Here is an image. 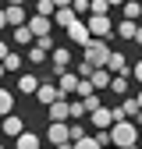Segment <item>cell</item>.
<instances>
[{
    "instance_id": "4316f807",
    "label": "cell",
    "mask_w": 142,
    "mask_h": 149,
    "mask_svg": "<svg viewBox=\"0 0 142 149\" xmlns=\"http://www.w3.org/2000/svg\"><path fill=\"white\" fill-rule=\"evenodd\" d=\"M75 96H78V100H89V96H96V92H93V85H89L85 78H78V85H75Z\"/></svg>"
},
{
    "instance_id": "8fae6325",
    "label": "cell",
    "mask_w": 142,
    "mask_h": 149,
    "mask_svg": "<svg viewBox=\"0 0 142 149\" xmlns=\"http://www.w3.org/2000/svg\"><path fill=\"white\" fill-rule=\"evenodd\" d=\"M103 71H106V74H124V71H128V57H124L121 50H110V57H106Z\"/></svg>"
},
{
    "instance_id": "d6a6232c",
    "label": "cell",
    "mask_w": 142,
    "mask_h": 149,
    "mask_svg": "<svg viewBox=\"0 0 142 149\" xmlns=\"http://www.w3.org/2000/svg\"><path fill=\"white\" fill-rule=\"evenodd\" d=\"M53 149H71V142H68V146H53Z\"/></svg>"
},
{
    "instance_id": "f1b7e54d",
    "label": "cell",
    "mask_w": 142,
    "mask_h": 149,
    "mask_svg": "<svg viewBox=\"0 0 142 149\" xmlns=\"http://www.w3.org/2000/svg\"><path fill=\"white\" fill-rule=\"evenodd\" d=\"M139 14H142L139 4H124V22H139Z\"/></svg>"
},
{
    "instance_id": "6da1fadb",
    "label": "cell",
    "mask_w": 142,
    "mask_h": 149,
    "mask_svg": "<svg viewBox=\"0 0 142 149\" xmlns=\"http://www.w3.org/2000/svg\"><path fill=\"white\" fill-rule=\"evenodd\" d=\"M106 139H110L114 149H132V146L139 142V128H135L132 121H114L110 128H106Z\"/></svg>"
},
{
    "instance_id": "f546056e",
    "label": "cell",
    "mask_w": 142,
    "mask_h": 149,
    "mask_svg": "<svg viewBox=\"0 0 142 149\" xmlns=\"http://www.w3.org/2000/svg\"><path fill=\"white\" fill-rule=\"evenodd\" d=\"M71 149H100V146H96L93 135H85V139H78V142H71Z\"/></svg>"
},
{
    "instance_id": "ac0fdd59",
    "label": "cell",
    "mask_w": 142,
    "mask_h": 149,
    "mask_svg": "<svg viewBox=\"0 0 142 149\" xmlns=\"http://www.w3.org/2000/svg\"><path fill=\"white\" fill-rule=\"evenodd\" d=\"M14 149H43V139L36 135V132H22L14 139Z\"/></svg>"
},
{
    "instance_id": "cb8c5ba5",
    "label": "cell",
    "mask_w": 142,
    "mask_h": 149,
    "mask_svg": "<svg viewBox=\"0 0 142 149\" xmlns=\"http://www.w3.org/2000/svg\"><path fill=\"white\" fill-rule=\"evenodd\" d=\"M22 61H25V57H22V53H18V50H11V53H7V57H4V61H0V68H4V74H7V71H18V68H22Z\"/></svg>"
},
{
    "instance_id": "5bb4252c",
    "label": "cell",
    "mask_w": 142,
    "mask_h": 149,
    "mask_svg": "<svg viewBox=\"0 0 142 149\" xmlns=\"http://www.w3.org/2000/svg\"><path fill=\"white\" fill-rule=\"evenodd\" d=\"M89 121H93V128H96V132H106V128L114 124V117H110V107H96L93 114H89Z\"/></svg>"
},
{
    "instance_id": "d4e9b609",
    "label": "cell",
    "mask_w": 142,
    "mask_h": 149,
    "mask_svg": "<svg viewBox=\"0 0 142 149\" xmlns=\"http://www.w3.org/2000/svg\"><path fill=\"white\" fill-rule=\"evenodd\" d=\"M14 43H18V46H32L36 39H32V32H29L25 25H18V29H14Z\"/></svg>"
},
{
    "instance_id": "603a6c76",
    "label": "cell",
    "mask_w": 142,
    "mask_h": 149,
    "mask_svg": "<svg viewBox=\"0 0 142 149\" xmlns=\"http://www.w3.org/2000/svg\"><path fill=\"white\" fill-rule=\"evenodd\" d=\"M14 114V92L11 89H0V117Z\"/></svg>"
},
{
    "instance_id": "4fadbf2b",
    "label": "cell",
    "mask_w": 142,
    "mask_h": 149,
    "mask_svg": "<svg viewBox=\"0 0 142 149\" xmlns=\"http://www.w3.org/2000/svg\"><path fill=\"white\" fill-rule=\"evenodd\" d=\"M75 85H78V74H75V71H61V74H57V92H61V100H68L71 92H75Z\"/></svg>"
},
{
    "instance_id": "ba28073f",
    "label": "cell",
    "mask_w": 142,
    "mask_h": 149,
    "mask_svg": "<svg viewBox=\"0 0 142 149\" xmlns=\"http://www.w3.org/2000/svg\"><path fill=\"white\" fill-rule=\"evenodd\" d=\"M4 22H7L11 29L25 25V22H29V14H25V4H18V0H14V4H7V7H4Z\"/></svg>"
},
{
    "instance_id": "277c9868",
    "label": "cell",
    "mask_w": 142,
    "mask_h": 149,
    "mask_svg": "<svg viewBox=\"0 0 142 149\" xmlns=\"http://www.w3.org/2000/svg\"><path fill=\"white\" fill-rule=\"evenodd\" d=\"M85 32H89V39H103L106 43V36L114 32V22L106 14H89L85 18Z\"/></svg>"
},
{
    "instance_id": "e0dca14e",
    "label": "cell",
    "mask_w": 142,
    "mask_h": 149,
    "mask_svg": "<svg viewBox=\"0 0 142 149\" xmlns=\"http://www.w3.org/2000/svg\"><path fill=\"white\" fill-rule=\"evenodd\" d=\"M14 89L22 92V96H36V89H39V78H36V74H18Z\"/></svg>"
},
{
    "instance_id": "1f68e13d",
    "label": "cell",
    "mask_w": 142,
    "mask_h": 149,
    "mask_svg": "<svg viewBox=\"0 0 142 149\" xmlns=\"http://www.w3.org/2000/svg\"><path fill=\"white\" fill-rule=\"evenodd\" d=\"M7 29V22H4V7H0V32H4Z\"/></svg>"
},
{
    "instance_id": "52a82bcc",
    "label": "cell",
    "mask_w": 142,
    "mask_h": 149,
    "mask_svg": "<svg viewBox=\"0 0 142 149\" xmlns=\"http://www.w3.org/2000/svg\"><path fill=\"white\" fill-rule=\"evenodd\" d=\"M25 29L32 32V39H46V36L53 32V25H50V18H39V14H32L29 22H25Z\"/></svg>"
},
{
    "instance_id": "484cf974",
    "label": "cell",
    "mask_w": 142,
    "mask_h": 149,
    "mask_svg": "<svg viewBox=\"0 0 142 149\" xmlns=\"http://www.w3.org/2000/svg\"><path fill=\"white\" fill-rule=\"evenodd\" d=\"M53 11H57L53 0H39V4H36V14H39V18H53Z\"/></svg>"
},
{
    "instance_id": "4dcf8cb0",
    "label": "cell",
    "mask_w": 142,
    "mask_h": 149,
    "mask_svg": "<svg viewBox=\"0 0 142 149\" xmlns=\"http://www.w3.org/2000/svg\"><path fill=\"white\" fill-rule=\"evenodd\" d=\"M7 53H11V46H7L4 39H0V61H4V57H7Z\"/></svg>"
},
{
    "instance_id": "e575fe53",
    "label": "cell",
    "mask_w": 142,
    "mask_h": 149,
    "mask_svg": "<svg viewBox=\"0 0 142 149\" xmlns=\"http://www.w3.org/2000/svg\"><path fill=\"white\" fill-rule=\"evenodd\" d=\"M0 149H7V146H4V142H0Z\"/></svg>"
},
{
    "instance_id": "8992f818",
    "label": "cell",
    "mask_w": 142,
    "mask_h": 149,
    "mask_svg": "<svg viewBox=\"0 0 142 149\" xmlns=\"http://www.w3.org/2000/svg\"><path fill=\"white\" fill-rule=\"evenodd\" d=\"M22 132H25V117H22V114H7V117H0V135L18 139Z\"/></svg>"
},
{
    "instance_id": "3957f363",
    "label": "cell",
    "mask_w": 142,
    "mask_h": 149,
    "mask_svg": "<svg viewBox=\"0 0 142 149\" xmlns=\"http://www.w3.org/2000/svg\"><path fill=\"white\" fill-rule=\"evenodd\" d=\"M139 110H142V100H139V96H124L117 107H110V117H114V121H132V124H135Z\"/></svg>"
},
{
    "instance_id": "d6986e66",
    "label": "cell",
    "mask_w": 142,
    "mask_h": 149,
    "mask_svg": "<svg viewBox=\"0 0 142 149\" xmlns=\"http://www.w3.org/2000/svg\"><path fill=\"white\" fill-rule=\"evenodd\" d=\"M46 139L53 142V146H68L71 139H68V124H50L46 128Z\"/></svg>"
},
{
    "instance_id": "7402d4cb",
    "label": "cell",
    "mask_w": 142,
    "mask_h": 149,
    "mask_svg": "<svg viewBox=\"0 0 142 149\" xmlns=\"http://www.w3.org/2000/svg\"><path fill=\"white\" fill-rule=\"evenodd\" d=\"M106 89H114L117 96H128V71H124V74H110V85H106Z\"/></svg>"
},
{
    "instance_id": "7c38bea8",
    "label": "cell",
    "mask_w": 142,
    "mask_h": 149,
    "mask_svg": "<svg viewBox=\"0 0 142 149\" xmlns=\"http://www.w3.org/2000/svg\"><path fill=\"white\" fill-rule=\"evenodd\" d=\"M71 22H78V18L71 14V4H64V0H57V11H53V18H50V25H61V29H68Z\"/></svg>"
},
{
    "instance_id": "2e32d148",
    "label": "cell",
    "mask_w": 142,
    "mask_h": 149,
    "mask_svg": "<svg viewBox=\"0 0 142 149\" xmlns=\"http://www.w3.org/2000/svg\"><path fill=\"white\" fill-rule=\"evenodd\" d=\"M46 114H50V124H68V100L50 103V107H46Z\"/></svg>"
},
{
    "instance_id": "9c48e42d",
    "label": "cell",
    "mask_w": 142,
    "mask_h": 149,
    "mask_svg": "<svg viewBox=\"0 0 142 149\" xmlns=\"http://www.w3.org/2000/svg\"><path fill=\"white\" fill-rule=\"evenodd\" d=\"M57 100H61L57 85H53V82H39V89H36V103H39V107H50V103H57Z\"/></svg>"
},
{
    "instance_id": "83f0119b",
    "label": "cell",
    "mask_w": 142,
    "mask_h": 149,
    "mask_svg": "<svg viewBox=\"0 0 142 149\" xmlns=\"http://www.w3.org/2000/svg\"><path fill=\"white\" fill-rule=\"evenodd\" d=\"M89 132H85V124H68V139L71 142H78V139H85Z\"/></svg>"
},
{
    "instance_id": "44dd1931",
    "label": "cell",
    "mask_w": 142,
    "mask_h": 149,
    "mask_svg": "<svg viewBox=\"0 0 142 149\" xmlns=\"http://www.w3.org/2000/svg\"><path fill=\"white\" fill-rule=\"evenodd\" d=\"M114 29H117L121 39H135V43H139V22H117Z\"/></svg>"
},
{
    "instance_id": "ffe728a7",
    "label": "cell",
    "mask_w": 142,
    "mask_h": 149,
    "mask_svg": "<svg viewBox=\"0 0 142 149\" xmlns=\"http://www.w3.org/2000/svg\"><path fill=\"white\" fill-rule=\"evenodd\" d=\"M89 85H93V92H103L106 85H110V74H106L103 68H96L93 74H89Z\"/></svg>"
},
{
    "instance_id": "5b68a950",
    "label": "cell",
    "mask_w": 142,
    "mask_h": 149,
    "mask_svg": "<svg viewBox=\"0 0 142 149\" xmlns=\"http://www.w3.org/2000/svg\"><path fill=\"white\" fill-rule=\"evenodd\" d=\"M50 53H53V39L46 36V39H36V43L29 46V61H32V64H46Z\"/></svg>"
},
{
    "instance_id": "7a4b0ae2",
    "label": "cell",
    "mask_w": 142,
    "mask_h": 149,
    "mask_svg": "<svg viewBox=\"0 0 142 149\" xmlns=\"http://www.w3.org/2000/svg\"><path fill=\"white\" fill-rule=\"evenodd\" d=\"M106 57H110V43H103V39H89V43L82 46V61H85L89 68H103Z\"/></svg>"
},
{
    "instance_id": "9a60e30c",
    "label": "cell",
    "mask_w": 142,
    "mask_h": 149,
    "mask_svg": "<svg viewBox=\"0 0 142 149\" xmlns=\"http://www.w3.org/2000/svg\"><path fill=\"white\" fill-rule=\"evenodd\" d=\"M68 39L75 43L78 50H82V46L89 43V32H85V22H82V18H78V22H71V25H68Z\"/></svg>"
},
{
    "instance_id": "30bf717a",
    "label": "cell",
    "mask_w": 142,
    "mask_h": 149,
    "mask_svg": "<svg viewBox=\"0 0 142 149\" xmlns=\"http://www.w3.org/2000/svg\"><path fill=\"white\" fill-rule=\"evenodd\" d=\"M50 61H53V71H71V46H53L50 53Z\"/></svg>"
},
{
    "instance_id": "d590c367",
    "label": "cell",
    "mask_w": 142,
    "mask_h": 149,
    "mask_svg": "<svg viewBox=\"0 0 142 149\" xmlns=\"http://www.w3.org/2000/svg\"><path fill=\"white\" fill-rule=\"evenodd\" d=\"M132 149H139V146H132Z\"/></svg>"
},
{
    "instance_id": "836d02e7",
    "label": "cell",
    "mask_w": 142,
    "mask_h": 149,
    "mask_svg": "<svg viewBox=\"0 0 142 149\" xmlns=\"http://www.w3.org/2000/svg\"><path fill=\"white\" fill-rule=\"evenodd\" d=\"M0 78H4V68H0Z\"/></svg>"
}]
</instances>
